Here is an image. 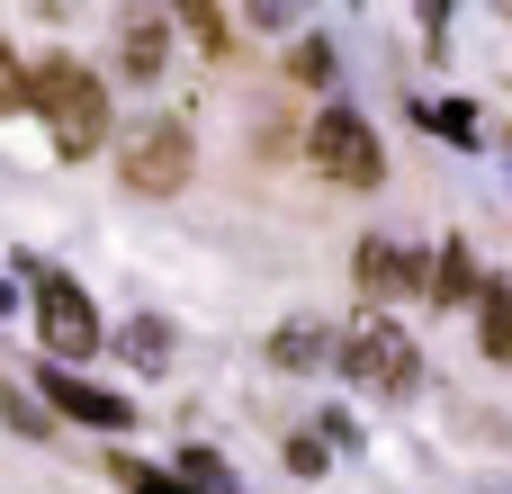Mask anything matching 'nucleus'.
<instances>
[{
  "mask_svg": "<svg viewBox=\"0 0 512 494\" xmlns=\"http://www.w3.org/2000/svg\"><path fill=\"white\" fill-rule=\"evenodd\" d=\"M27 108L45 117V135H54L63 162H90V153L108 144V90H99V72H81L72 54H54V63L27 72Z\"/></svg>",
  "mask_w": 512,
  "mask_h": 494,
  "instance_id": "1",
  "label": "nucleus"
},
{
  "mask_svg": "<svg viewBox=\"0 0 512 494\" xmlns=\"http://www.w3.org/2000/svg\"><path fill=\"white\" fill-rule=\"evenodd\" d=\"M333 360H342V378H351L360 396H414V387H423V351H414V333H405L396 315H378V306L342 324Z\"/></svg>",
  "mask_w": 512,
  "mask_h": 494,
  "instance_id": "2",
  "label": "nucleus"
},
{
  "mask_svg": "<svg viewBox=\"0 0 512 494\" xmlns=\"http://www.w3.org/2000/svg\"><path fill=\"white\" fill-rule=\"evenodd\" d=\"M18 279H27V306H36V342H45V360L54 369H72V360H90L108 333H99V306L63 279V270H45L36 252H18Z\"/></svg>",
  "mask_w": 512,
  "mask_h": 494,
  "instance_id": "3",
  "label": "nucleus"
},
{
  "mask_svg": "<svg viewBox=\"0 0 512 494\" xmlns=\"http://www.w3.org/2000/svg\"><path fill=\"white\" fill-rule=\"evenodd\" d=\"M306 153H315V171H324V180H342V189H378V180H387V144H378V135H369V117H351L342 99H333V108H315Z\"/></svg>",
  "mask_w": 512,
  "mask_h": 494,
  "instance_id": "4",
  "label": "nucleus"
},
{
  "mask_svg": "<svg viewBox=\"0 0 512 494\" xmlns=\"http://www.w3.org/2000/svg\"><path fill=\"white\" fill-rule=\"evenodd\" d=\"M189 162H198V144H189V126H180V117H144V126L126 135V153H117L126 189H144V198L189 189Z\"/></svg>",
  "mask_w": 512,
  "mask_h": 494,
  "instance_id": "5",
  "label": "nucleus"
},
{
  "mask_svg": "<svg viewBox=\"0 0 512 494\" xmlns=\"http://www.w3.org/2000/svg\"><path fill=\"white\" fill-rule=\"evenodd\" d=\"M360 288H369V306L387 315L396 297H423V288H432V261H423L414 243H396V234H369V243H360Z\"/></svg>",
  "mask_w": 512,
  "mask_h": 494,
  "instance_id": "6",
  "label": "nucleus"
},
{
  "mask_svg": "<svg viewBox=\"0 0 512 494\" xmlns=\"http://www.w3.org/2000/svg\"><path fill=\"white\" fill-rule=\"evenodd\" d=\"M36 396H45L54 414H72V423H90V432H126V423H135V405H126L117 387H90L81 369H54V360H45V378H36Z\"/></svg>",
  "mask_w": 512,
  "mask_h": 494,
  "instance_id": "7",
  "label": "nucleus"
},
{
  "mask_svg": "<svg viewBox=\"0 0 512 494\" xmlns=\"http://www.w3.org/2000/svg\"><path fill=\"white\" fill-rule=\"evenodd\" d=\"M162 54H171V18H162V9H126V27H117V63H126V81H153Z\"/></svg>",
  "mask_w": 512,
  "mask_h": 494,
  "instance_id": "8",
  "label": "nucleus"
},
{
  "mask_svg": "<svg viewBox=\"0 0 512 494\" xmlns=\"http://www.w3.org/2000/svg\"><path fill=\"white\" fill-rule=\"evenodd\" d=\"M432 297H441V306H477V297H486V279H477V252H468L459 234L432 252Z\"/></svg>",
  "mask_w": 512,
  "mask_h": 494,
  "instance_id": "9",
  "label": "nucleus"
},
{
  "mask_svg": "<svg viewBox=\"0 0 512 494\" xmlns=\"http://www.w3.org/2000/svg\"><path fill=\"white\" fill-rule=\"evenodd\" d=\"M333 342H342V333H324V324H306V315H297V324H279V333H270V369H324V360H333Z\"/></svg>",
  "mask_w": 512,
  "mask_h": 494,
  "instance_id": "10",
  "label": "nucleus"
},
{
  "mask_svg": "<svg viewBox=\"0 0 512 494\" xmlns=\"http://www.w3.org/2000/svg\"><path fill=\"white\" fill-rule=\"evenodd\" d=\"M477 351L512 360V279H486V297H477Z\"/></svg>",
  "mask_w": 512,
  "mask_h": 494,
  "instance_id": "11",
  "label": "nucleus"
},
{
  "mask_svg": "<svg viewBox=\"0 0 512 494\" xmlns=\"http://www.w3.org/2000/svg\"><path fill=\"white\" fill-rule=\"evenodd\" d=\"M414 117H423L441 144H459V153H477V144H486V126H477V99H441V108H423V99H414Z\"/></svg>",
  "mask_w": 512,
  "mask_h": 494,
  "instance_id": "12",
  "label": "nucleus"
},
{
  "mask_svg": "<svg viewBox=\"0 0 512 494\" xmlns=\"http://www.w3.org/2000/svg\"><path fill=\"white\" fill-rule=\"evenodd\" d=\"M171 477H180L189 494H234V477H225V459H216V450H198V441H180Z\"/></svg>",
  "mask_w": 512,
  "mask_h": 494,
  "instance_id": "13",
  "label": "nucleus"
},
{
  "mask_svg": "<svg viewBox=\"0 0 512 494\" xmlns=\"http://www.w3.org/2000/svg\"><path fill=\"white\" fill-rule=\"evenodd\" d=\"M126 351H135L144 369H171V324H162V315H135V324H126Z\"/></svg>",
  "mask_w": 512,
  "mask_h": 494,
  "instance_id": "14",
  "label": "nucleus"
},
{
  "mask_svg": "<svg viewBox=\"0 0 512 494\" xmlns=\"http://www.w3.org/2000/svg\"><path fill=\"white\" fill-rule=\"evenodd\" d=\"M108 477H117L126 494H189L171 468H144V459H108Z\"/></svg>",
  "mask_w": 512,
  "mask_h": 494,
  "instance_id": "15",
  "label": "nucleus"
},
{
  "mask_svg": "<svg viewBox=\"0 0 512 494\" xmlns=\"http://www.w3.org/2000/svg\"><path fill=\"white\" fill-rule=\"evenodd\" d=\"M189 36H198L207 54H234V18H225V9H189Z\"/></svg>",
  "mask_w": 512,
  "mask_h": 494,
  "instance_id": "16",
  "label": "nucleus"
},
{
  "mask_svg": "<svg viewBox=\"0 0 512 494\" xmlns=\"http://www.w3.org/2000/svg\"><path fill=\"white\" fill-rule=\"evenodd\" d=\"M288 72H297V81H333V45H324V36H297Z\"/></svg>",
  "mask_w": 512,
  "mask_h": 494,
  "instance_id": "17",
  "label": "nucleus"
},
{
  "mask_svg": "<svg viewBox=\"0 0 512 494\" xmlns=\"http://www.w3.org/2000/svg\"><path fill=\"white\" fill-rule=\"evenodd\" d=\"M27 108V72H18V54L0 45V117H18Z\"/></svg>",
  "mask_w": 512,
  "mask_h": 494,
  "instance_id": "18",
  "label": "nucleus"
},
{
  "mask_svg": "<svg viewBox=\"0 0 512 494\" xmlns=\"http://www.w3.org/2000/svg\"><path fill=\"white\" fill-rule=\"evenodd\" d=\"M288 468H297V477H324V441H315V432H306V441H288Z\"/></svg>",
  "mask_w": 512,
  "mask_h": 494,
  "instance_id": "19",
  "label": "nucleus"
},
{
  "mask_svg": "<svg viewBox=\"0 0 512 494\" xmlns=\"http://www.w3.org/2000/svg\"><path fill=\"white\" fill-rule=\"evenodd\" d=\"M0 414H9V423H18V432H45V414H36V405H27V396H18V387H0Z\"/></svg>",
  "mask_w": 512,
  "mask_h": 494,
  "instance_id": "20",
  "label": "nucleus"
}]
</instances>
